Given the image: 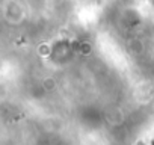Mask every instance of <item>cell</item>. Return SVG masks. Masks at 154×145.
Returning a JSON list of instances; mask_svg holds the SVG:
<instances>
[{
	"mask_svg": "<svg viewBox=\"0 0 154 145\" xmlns=\"http://www.w3.org/2000/svg\"><path fill=\"white\" fill-rule=\"evenodd\" d=\"M36 51H38V54H39L41 57H47V56L51 53V47H50L48 42H41V44L38 45Z\"/></svg>",
	"mask_w": 154,
	"mask_h": 145,
	"instance_id": "6da1fadb",
	"label": "cell"
},
{
	"mask_svg": "<svg viewBox=\"0 0 154 145\" xmlns=\"http://www.w3.org/2000/svg\"><path fill=\"white\" fill-rule=\"evenodd\" d=\"M79 47H80V53L85 54V56L91 54V51H92V45H91L89 42H80Z\"/></svg>",
	"mask_w": 154,
	"mask_h": 145,
	"instance_id": "7a4b0ae2",
	"label": "cell"
},
{
	"mask_svg": "<svg viewBox=\"0 0 154 145\" xmlns=\"http://www.w3.org/2000/svg\"><path fill=\"white\" fill-rule=\"evenodd\" d=\"M44 86H45V89H53V88L56 86L54 79H53V77H45V79H44Z\"/></svg>",
	"mask_w": 154,
	"mask_h": 145,
	"instance_id": "3957f363",
	"label": "cell"
}]
</instances>
